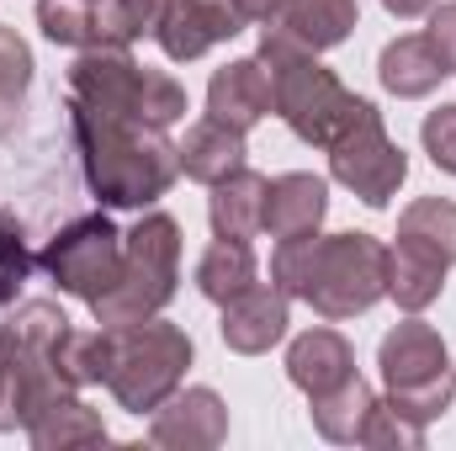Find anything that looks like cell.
<instances>
[{
	"label": "cell",
	"instance_id": "31",
	"mask_svg": "<svg viewBox=\"0 0 456 451\" xmlns=\"http://www.w3.org/2000/svg\"><path fill=\"white\" fill-rule=\"evenodd\" d=\"M419 441H425V425L403 420L387 398H382V404H371L366 430H361V447H419Z\"/></svg>",
	"mask_w": 456,
	"mask_h": 451
},
{
	"label": "cell",
	"instance_id": "16",
	"mask_svg": "<svg viewBox=\"0 0 456 451\" xmlns=\"http://www.w3.org/2000/svg\"><path fill=\"white\" fill-rule=\"evenodd\" d=\"M330 213V186L308 170H292V176H276L265 186V234L271 239H303V234H319Z\"/></svg>",
	"mask_w": 456,
	"mask_h": 451
},
{
	"label": "cell",
	"instance_id": "26",
	"mask_svg": "<svg viewBox=\"0 0 456 451\" xmlns=\"http://www.w3.org/2000/svg\"><path fill=\"white\" fill-rule=\"evenodd\" d=\"M398 239L452 266L456 260V202H446V197H419V202H409V208L398 213Z\"/></svg>",
	"mask_w": 456,
	"mask_h": 451
},
{
	"label": "cell",
	"instance_id": "29",
	"mask_svg": "<svg viewBox=\"0 0 456 451\" xmlns=\"http://www.w3.org/2000/svg\"><path fill=\"white\" fill-rule=\"evenodd\" d=\"M11 330H16V340H21L27 350H37V356H53V345L64 340L69 319H64V308H59V303L37 298V303H21V308H16Z\"/></svg>",
	"mask_w": 456,
	"mask_h": 451
},
{
	"label": "cell",
	"instance_id": "18",
	"mask_svg": "<svg viewBox=\"0 0 456 451\" xmlns=\"http://www.w3.org/2000/svg\"><path fill=\"white\" fill-rule=\"evenodd\" d=\"M377 80H382V91H393L398 102H419V96H430V91L446 80V64H441V53L430 48L425 32H403V37H393V43L382 48Z\"/></svg>",
	"mask_w": 456,
	"mask_h": 451
},
{
	"label": "cell",
	"instance_id": "22",
	"mask_svg": "<svg viewBox=\"0 0 456 451\" xmlns=\"http://www.w3.org/2000/svg\"><path fill=\"white\" fill-rule=\"evenodd\" d=\"M255 282H260V266H255L249 239H213L202 250V260H197V292L208 303H218V308H224L228 298L249 292Z\"/></svg>",
	"mask_w": 456,
	"mask_h": 451
},
{
	"label": "cell",
	"instance_id": "9",
	"mask_svg": "<svg viewBox=\"0 0 456 451\" xmlns=\"http://www.w3.org/2000/svg\"><path fill=\"white\" fill-rule=\"evenodd\" d=\"M64 393H75V388L53 372V361L27 350L16 330L5 324L0 330V430H27Z\"/></svg>",
	"mask_w": 456,
	"mask_h": 451
},
{
	"label": "cell",
	"instance_id": "21",
	"mask_svg": "<svg viewBox=\"0 0 456 451\" xmlns=\"http://www.w3.org/2000/svg\"><path fill=\"white\" fill-rule=\"evenodd\" d=\"M446 287V260L414 250V244H393L387 250V298L403 308V314H425Z\"/></svg>",
	"mask_w": 456,
	"mask_h": 451
},
{
	"label": "cell",
	"instance_id": "19",
	"mask_svg": "<svg viewBox=\"0 0 456 451\" xmlns=\"http://www.w3.org/2000/svg\"><path fill=\"white\" fill-rule=\"evenodd\" d=\"M175 154H181V176H191V181H202V186H218L233 170H244V154H249V149H244V133H239V127L208 117V122L186 127V138L175 144Z\"/></svg>",
	"mask_w": 456,
	"mask_h": 451
},
{
	"label": "cell",
	"instance_id": "1",
	"mask_svg": "<svg viewBox=\"0 0 456 451\" xmlns=\"http://www.w3.org/2000/svg\"><path fill=\"white\" fill-rule=\"evenodd\" d=\"M69 127L80 144V165L102 208H149L181 176V154L165 127H143L127 117H102L69 102Z\"/></svg>",
	"mask_w": 456,
	"mask_h": 451
},
{
	"label": "cell",
	"instance_id": "2",
	"mask_svg": "<svg viewBox=\"0 0 456 451\" xmlns=\"http://www.w3.org/2000/svg\"><path fill=\"white\" fill-rule=\"evenodd\" d=\"M265 70H271V86H276V117L303 138V144H319V149H335L345 133H355L361 122H377V107L366 96H350L335 70L319 64V53H303L281 37H260V53H255Z\"/></svg>",
	"mask_w": 456,
	"mask_h": 451
},
{
	"label": "cell",
	"instance_id": "23",
	"mask_svg": "<svg viewBox=\"0 0 456 451\" xmlns=\"http://www.w3.org/2000/svg\"><path fill=\"white\" fill-rule=\"evenodd\" d=\"M27 441L37 451H75V447H102L107 441V425L96 409H86L75 393L53 398L32 425H27Z\"/></svg>",
	"mask_w": 456,
	"mask_h": 451
},
{
	"label": "cell",
	"instance_id": "7",
	"mask_svg": "<svg viewBox=\"0 0 456 451\" xmlns=\"http://www.w3.org/2000/svg\"><path fill=\"white\" fill-rule=\"evenodd\" d=\"M43 266H48V276L59 282V292L96 303V298L117 282V271H122V234L112 228L107 213L75 218L69 228L53 234V244L43 250Z\"/></svg>",
	"mask_w": 456,
	"mask_h": 451
},
{
	"label": "cell",
	"instance_id": "20",
	"mask_svg": "<svg viewBox=\"0 0 456 451\" xmlns=\"http://www.w3.org/2000/svg\"><path fill=\"white\" fill-rule=\"evenodd\" d=\"M265 176L255 170H233L228 181L213 186L208 218H213V239H255L265 234Z\"/></svg>",
	"mask_w": 456,
	"mask_h": 451
},
{
	"label": "cell",
	"instance_id": "14",
	"mask_svg": "<svg viewBox=\"0 0 456 451\" xmlns=\"http://www.w3.org/2000/svg\"><path fill=\"white\" fill-rule=\"evenodd\" d=\"M271 112H276V86H271V70L260 59H233L208 80V117H218L228 127L249 133Z\"/></svg>",
	"mask_w": 456,
	"mask_h": 451
},
{
	"label": "cell",
	"instance_id": "36",
	"mask_svg": "<svg viewBox=\"0 0 456 451\" xmlns=\"http://www.w3.org/2000/svg\"><path fill=\"white\" fill-rule=\"evenodd\" d=\"M398 21H414V16H425V11H436V0H382Z\"/></svg>",
	"mask_w": 456,
	"mask_h": 451
},
{
	"label": "cell",
	"instance_id": "4",
	"mask_svg": "<svg viewBox=\"0 0 456 451\" xmlns=\"http://www.w3.org/2000/svg\"><path fill=\"white\" fill-rule=\"evenodd\" d=\"M191 366V335L165 319L112 324V366L107 388L127 414H154Z\"/></svg>",
	"mask_w": 456,
	"mask_h": 451
},
{
	"label": "cell",
	"instance_id": "28",
	"mask_svg": "<svg viewBox=\"0 0 456 451\" xmlns=\"http://www.w3.org/2000/svg\"><path fill=\"white\" fill-rule=\"evenodd\" d=\"M165 0H96V32L112 48H133L138 37L154 32Z\"/></svg>",
	"mask_w": 456,
	"mask_h": 451
},
{
	"label": "cell",
	"instance_id": "15",
	"mask_svg": "<svg viewBox=\"0 0 456 451\" xmlns=\"http://www.w3.org/2000/svg\"><path fill=\"white\" fill-rule=\"evenodd\" d=\"M287 292L281 287H249V292H239V298H228L224 303V345L228 350H239V356H265L276 340L287 335V324H292V314H287Z\"/></svg>",
	"mask_w": 456,
	"mask_h": 451
},
{
	"label": "cell",
	"instance_id": "13",
	"mask_svg": "<svg viewBox=\"0 0 456 451\" xmlns=\"http://www.w3.org/2000/svg\"><path fill=\"white\" fill-rule=\"evenodd\" d=\"M355 21H361L355 0H281V11L265 21V32L303 53H324V48H340L355 32Z\"/></svg>",
	"mask_w": 456,
	"mask_h": 451
},
{
	"label": "cell",
	"instance_id": "25",
	"mask_svg": "<svg viewBox=\"0 0 456 451\" xmlns=\"http://www.w3.org/2000/svg\"><path fill=\"white\" fill-rule=\"evenodd\" d=\"M53 372L80 393V388H96L107 382V366H112V330H64V340L53 345Z\"/></svg>",
	"mask_w": 456,
	"mask_h": 451
},
{
	"label": "cell",
	"instance_id": "6",
	"mask_svg": "<svg viewBox=\"0 0 456 451\" xmlns=\"http://www.w3.org/2000/svg\"><path fill=\"white\" fill-rule=\"evenodd\" d=\"M387 298V244L371 234H314V271L303 303L319 319H355Z\"/></svg>",
	"mask_w": 456,
	"mask_h": 451
},
{
	"label": "cell",
	"instance_id": "27",
	"mask_svg": "<svg viewBox=\"0 0 456 451\" xmlns=\"http://www.w3.org/2000/svg\"><path fill=\"white\" fill-rule=\"evenodd\" d=\"M37 27L59 48H96V0H37Z\"/></svg>",
	"mask_w": 456,
	"mask_h": 451
},
{
	"label": "cell",
	"instance_id": "3",
	"mask_svg": "<svg viewBox=\"0 0 456 451\" xmlns=\"http://www.w3.org/2000/svg\"><path fill=\"white\" fill-rule=\"evenodd\" d=\"M181 282V224L170 213H143L133 234H122V271L91 303L96 324H138L154 319Z\"/></svg>",
	"mask_w": 456,
	"mask_h": 451
},
{
	"label": "cell",
	"instance_id": "34",
	"mask_svg": "<svg viewBox=\"0 0 456 451\" xmlns=\"http://www.w3.org/2000/svg\"><path fill=\"white\" fill-rule=\"evenodd\" d=\"M430 48L441 53V64H446V75H456V0H446L436 16H430Z\"/></svg>",
	"mask_w": 456,
	"mask_h": 451
},
{
	"label": "cell",
	"instance_id": "24",
	"mask_svg": "<svg viewBox=\"0 0 456 451\" xmlns=\"http://www.w3.org/2000/svg\"><path fill=\"white\" fill-rule=\"evenodd\" d=\"M371 404H377V393L366 388V377H355V372H350L340 388H330V393H319V398H314V425H319V436H324V441L350 447V441H361Z\"/></svg>",
	"mask_w": 456,
	"mask_h": 451
},
{
	"label": "cell",
	"instance_id": "32",
	"mask_svg": "<svg viewBox=\"0 0 456 451\" xmlns=\"http://www.w3.org/2000/svg\"><path fill=\"white\" fill-rule=\"evenodd\" d=\"M27 271H32V255H27V244H21V224H11V218L0 213V303H11V298L21 292Z\"/></svg>",
	"mask_w": 456,
	"mask_h": 451
},
{
	"label": "cell",
	"instance_id": "17",
	"mask_svg": "<svg viewBox=\"0 0 456 451\" xmlns=\"http://www.w3.org/2000/svg\"><path fill=\"white\" fill-rule=\"evenodd\" d=\"M350 372H355V350H350V340L340 330H308V335L292 340V350H287V377L308 398L340 388Z\"/></svg>",
	"mask_w": 456,
	"mask_h": 451
},
{
	"label": "cell",
	"instance_id": "11",
	"mask_svg": "<svg viewBox=\"0 0 456 451\" xmlns=\"http://www.w3.org/2000/svg\"><path fill=\"white\" fill-rule=\"evenodd\" d=\"M239 32H244V16L228 0H165L159 21H154V37H159L165 59H175V64L202 59L213 43H228Z\"/></svg>",
	"mask_w": 456,
	"mask_h": 451
},
{
	"label": "cell",
	"instance_id": "33",
	"mask_svg": "<svg viewBox=\"0 0 456 451\" xmlns=\"http://www.w3.org/2000/svg\"><path fill=\"white\" fill-rule=\"evenodd\" d=\"M419 138H425V154L436 160V170L456 176V102L452 107H436V112L425 117Z\"/></svg>",
	"mask_w": 456,
	"mask_h": 451
},
{
	"label": "cell",
	"instance_id": "8",
	"mask_svg": "<svg viewBox=\"0 0 456 451\" xmlns=\"http://www.w3.org/2000/svg\"><path fill=\"white\" fill-rule=\"evenodd\" d=\"M330 170L345 192H355L366 208H387L398 197V186L409 181V154L387 138L382 117L361 122L355 133H345L340 144L330 149Z\"/></svg>",
	"mask_w": 456,
	"mask_h": 451
},
{
	"label": "cell",
	"instance_id": "35",
	"mask_svg": "<svg viewBox=\"0 0 456 451\" xmlns=\"http://www.w3.org/2000/svg\"><path fill=\"white\" fill-rule=\"evenodd\" d=\"M228 5H233L244 21H271V16L281 11V0H228Z\"/></svg>",
	"mask_w": 456,
	"mask_h": 451
},
{
	"label": "cell",
	"instance_id": "10",
	"mask_svg": "<svg viewBox=\"0 0 456 451\" xmlns=\"http://www.w3.org/2000/svg\"><path fill=\"white\" fill-rule=\"evenodd\" d=\"M143 64H133L127 48L112 43H96V48H80L75 70H69V102L91 107L102 117H127L138 122V96H143Z\"/></svg>",
	"mask_w": 456,
	"mask_h": 451
},
{
	"label": "cell",
	"instance_id": "30",
	"mask_svg": "<svg viewBox=\"0 0 456 451\" xmlns=\"http://www.w3.org/2000/svg\"><path fill=\"white\" fill-rule=\"evenodd\" d=\"M32 86V48L16 37V27H0V112H16Z\"/></svg>",
	"mask_w": 456,
	"mask_h": 451
},
{
	"label": "cell",
	"instance_id": "12",
	"mask_svg": "<svg viewBox=\"0 0 456 451\" xmlns=\"http://www.w3.org/2000/svg\"><path fill=\"white\" fill-rule=\"evenodd\" d=\"M149 441L170 451H213L228 441V409L213 388H175L154 420H149Z\"/></svg>",
	"mask_w": 456,
	"mask_h": 451
},
{
	"label": "cell",
	"instance_id": "5",
	"mask_svg": "<svg viewBox=\"0 0 456 451\" xmlns=\"http://www.w3.org/2000/svg\"><path fill=\"white\" fill-rule=\"evenodd\" d=\"M377 366H382V382H387V404L403 420L430 425L452 409L456 372L446 361V340L425 319H403L398 330H387L382 345H377Z\"/></svg>",
	"mask_w": 456,
	"mask_h": 451
}]
</instances>
